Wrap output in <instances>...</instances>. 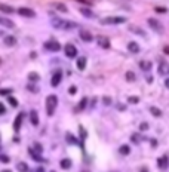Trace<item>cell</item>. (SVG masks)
<instances>
[{
  "mask_svg": "<svg viewBox=\"0 0 169 172\" xmlns=\"http://www.w3.org/2000/svg\"><path fill=\"white\" fill-rule=\"evenodd\" d=\"M52 25H53L55 28H65V30H70V28L77 27L76 22L64 21V19H61V18H52Z\"/></svg>",
  "mask_w": 169,
  "mask_h": 172,
  "instance_id": "6da1fadb",
  "label": "cell"
},
{
  "mask_svg": "<svg viewBox=\"0 0 169 172\" xmlns=\"http://www.w3.org/2000/svg\"><path fill=\"white\" fill-rule=\"evenodd\" d=\"M57 105H58V97L52 93V95H49L46 98V110H48V114L49 116H52L53 113H55Z\"/></svg>",
  "mask_w": 169,
  "mask_h": 172,
  "instance_id": "7a4b0ae2",
  "label": "cell"
},
{
  "mask_svg": "<svg viewBox=\"0 0 169 172\" xmlns=\"http://www.w3.org/2000/svg\"><path fill=\"white\" fill-rule=\"evenodd\" d=\"M125 21H126V19H125L123 18V16H108V18H102L100 22L101 24H105V25H108V24H123Z\"/></svg>",
  "mask_w": 169,
  "mask_h": 172,
  "instance_id": "3957f363",
  "label": "cell"
},
{
  "mask_svg": "<svg viewBox=\"0 0 169 172\" xmlns=\"http://www.w3.org/2000/svg\"><path fill=\"white\" fill-rule=\"evenodd\" d=\"M43 48L46 50H49V52H58V50L61 49V45L57 40H49V42H46L43 45Z\"/></svg>",
  "mask_w": 169,
  "mask_h": 172,
  "instance_id": "277c9868",
  "label": "cell"
},
{
  "mask_svg": "<svg viewBox=\"0 0 169 172\" xmlns=\"http://www.w3.org/2000/svg\"><path fill=\"white\" fill-rule=\"evenodd\" d=\"M148 25L151 28H153L154 31H157V33H163V27H162V24H160L157 19H154V18H148Z\"/></svg>",
  "mask_w": 169,
  "mask_h": 172,
  "instance_id": "5b68a950",
  "label": "cell"
},
{
  "mask_svg": "<svg viewBox=\"0 0 169 172\" xmlns=\"http://www.w3.org/2000/svg\"><path fill=\"white\" fill-rule=\"evenodd\" d=\"M64 50H65V55H67L68 58H74V56H77V49H76L74 45H71V43H67L65 48H64Z\"/></svg>",
  "mask_w": 169,
  "mask_h": 172,
  "instance_id": "8992f818",
  "label": "cell"
},
{
  "mask_svg": "<svg viewBox=\"0 0 169 172\" xmlns=\"http://www.w3.org/2000/svg\"><path fill=\"white\" fill-rule=\"evenodd\" d=\"M61 79H62V73H61V71L53 73L52 79H50V85H52V88H57V86L61 83Z\"/></svg>",
  "mask_w": 169,
  "mask_h": 172,
  "instance_id": "52a82bcc",
  "label": "cell"
},
{
  "mask_svg": "<svg viewBox=\"0 0 169 172\" xmlns=\"http://www.w3.org/2000/svg\"><path fill=\"white\" fill-rule=\"evenodd\" d=\"M79 36H80V39H82L83 42H92V40H94L92 33H89L88 30H80Z\"/></svg>",
  "mask_w": 169,
  "mask_h": 172,
  "instance_id": "ba28073f",
  "label": "cell"
},
{
  "mask_svg": "<svg viewBox=\"0 0 169 172\" xmlns=\"http://www.w3.org/2000/svg\"><path fill=\"white\" fill-rule=\"evenodd\" d=\"M18 13L22 15V16H27V18H31V16L36 15V12L33 9H28V7H20V9H18Z\"/></svg>",
  "mask_w": 169,
  "mask_h": 172,
  "instance_id": "9c48e42d",
  "label": "cell"
},
{
  "mask_svg": "<svg viewBox=\"0 0 169 172\" xmlns=\"http://www.w3.org/2000/svg\"><path fill=\"white\" fill-rule=\"evenodd\" d=\"M159 74H162V76H168L169 74V62L162 61L159 64Z\"/></svg>",
  "mask_w": 169,
  "mask_h": 172,
  "instance_id": "30bf717a",
  "label": "cell"
},
{
  "mask_svg": "<svg viewBox=\"0 0 169 172\" xmlns=\"http://www.w3.org/2000/svg\"><path fill=\"white\" fill-rule=\"evenodd\" d=\"M157 166H159L160 169H166V168L169 166V159H168L166 156L159 157V159H157Z\"/></svg>",
  "mask_w": 169,
  "mask_h": 172,
  "instance_id": "8fae6325",
  "label": "cell"
},
{
  "mask_svg": "<svg viewBox=\"0 0 169 172\" xmlns=\"http://www.w3.org/2000/svg\"><path fill=\"white\" fill-rule=\"evenodd\" d=\"M22 119H24V113H20L16 117H15V123H13V131L18 132L21 128V123H22Z\"/></svg>",
  "mask_w": 169,
  "mask_h": 172,
  "instance_id": "7c38bea8",
  "label": "cell"
},
{
  "mask_svg": "<svg viewBox=\"0 0 169 172\" xmlns=\"http://www.w3.org/2000/svg\"><path fill=\"white\" fill-rule=\"evenodd\" d=\"M98 40V45H100L101 48H104V49H108L110 48V40L107 39V37H102V36H100L96 39Z\"/></svg>",
  "mask_w": 169,
  "mask_h": 172,
  "instance_id": "4fadbf2b",
  "label": "cell"
},
{
  "mask_svg": "<svg viewBox=\"0 0 169 172\" xmlns=\"http://www.w3.org/2000/svg\"><path fill=\"white\" fill-rule=\"evenodd\" d=\"M30 122L33 126H37L39 125V114H37V111L36 110H31V113H30Z\"/></svg>",
  "mask_w": 169,
  "mask_h": 172,
  "instance_id": "5bb4252c",
  "label": "cell"
},
{
  "mask_svg": "<svg viewBox=\"0 0 169 172\" xmlns=\"http://www.w3.org/2000/svg\"><path fill=\"white\" fill-rule=\"evenodd\" d=\"M128 50H131L132 54H138L139 52V45L137 42H129L128 43Z\"/></svg>",
  "mask_w": 169,
  "mask_h": 172,
  "instance_id": "9a60e30c",
  "label": "cell"
},
{
  "mask_svg": "<svg viewBox=\"0 0 169 172\" xmlns=\"http://www.w3.org/2000/svg\"><path fill=\"white\" fill-rule=\"evenodd\" d=\"M28 153H30V156H31V157H33V159H34L36 162H44V159H43V157L40 156V153H37V151H34V150H33L31 147L28 148Z\"/></svg>",
  "mask_w": 169,
  "mask_h": 172,
  "instance_id": "2e32d148",
  "label": "cell"
},
{
  "mask_svg": "<svg viewBox=\"0 0 169 172\" xmlns=\"http://www.w3.org/2000/svg\"><path fill=\"white\" fill-rule=\"evenodd\" d=\"M0 11L5 12V13H13V7L9 6V5H5V3H0Z\"/></svg>",
  "mask_w": 169,
  "mask_h": 172,
  "instance_id": "e0dca14e",
  "label": "cell"
},
{
  "mask_svg": "<svg viewBox=\"0 0 169 172\" xmlns=\"http://www.w3.org/2000/svg\"><path fill=\"white\" fill-rule=\"evenodd\" d=\"M0 24L7 28H15V22H12L11 19H6V18H0Z\"/></svg>",
  "mask_w": 169,
  "mask_h": 172,
  "instance_id": "ac0fdd59",
  "label": "cell"
},
{
  "mask_svg": "<svg viewBox=\"0 0 169 172\" xmlns=\"http://www.w3.org/2000/svg\"><path fill=\"white\" fill-rule=\"evenodd\" d=\"M76 65H77L79 70H85V67H86V58H85V56H80V58L77 59Z\"/></svg>",
  "mask_w": 169,
  "mask_h": 172,
  "instance_id": "d6986e66",
  "label": "cell"
},
{
  "mask_svg": "<svg viewBox=\"0 0 169 172\" xmlns=\"http://www.w3.org/2000/svg\"><path fill=\"white\" fill-rule=\"evenodd\" d=\"M65 140H67V142H70V144H73V145H77V144H80V145H82V142H79L76 138H74V136L73 135H71V134H67L65 135ZM82 147H83V145H82Z\"/></svg>",
  "mask_w": 169,
  "mask_h": 172,
  "instance_id": "ffe728a7",
  "label": "cell"
},
{
  "mask_svg": "<svg viewBox=\"0 0 169 172\" xmlns=\"http://www.w3.org/2000/svg\"><path fill=\"white\" fill-rule=\"evenodd\" d=\"M53 7H55L57 11H59V12H67L68 9H67V6L65 5H62V3H59V2H57V3H53Z\"/></svg>",
  "mask_w": 169,
  "mask_h": 172,
  "instance_id": "44dd1931",
  "label": "cell"
},
{
  "mask_svg": "<svg viewBox=\"0 0 169 172\" xmlns=\"http://www.w3.org/2000/svg\"><path fill=\"white\" fill-rule=\"evenodd\" d=\"M139 68H141V70H144V71H148L151 68V62L150 61H141L139 62Z\"/></svg>",
  "mask_w": 169,
  "mask_h": 172,
  "instance_id": "7402d4cb",
  "label": "cell"
},
{
  "mask_svg": "<svg viewBox=\"0 0 169 172\" xmlns=\"http://www.w3.org/2000/svg\"><path fill=\"white\" fill-rule=\"evenodd\" d=\"M16 43V39L13 37V36H7V37H5V45H7V46H13Z\"/></svg>",
  "mask_w": 169,
  "mask_h": 172,
  "instance_id": "603a6c76",
  "label": "cell"
},
{
  "mask_svg": "<svg viewBox=\"0 0 169 172\" xmlns=\"http://www.w3.org/2000/svg\"><path fill=\"white\" fill-rule=\"evenodd\" d=\"M61 168L62 169H70L71 168V160L70 159H62L61 160Z\"/></svg>",
  "mask_w": 169,
  "mask_h": 172,
  "instance_id": "cb8c5ba5",
  "label": "cell"
},
{
  "mask_svg": "<svg viewBox=\"0 0 169 172\" xmlns=\"http://www.w3.org/2000/svg\"><path fill=\"white\" fill-rule=\"evenodd\" d=\"M80 13H83L86 18H92V16H94V12L89 11V9H86V7H80Z\"/></svg>",
  "mask_w": 169,
  "mask_h": 172,
  "instance_id": "d4e9b609",
  "label": "cell"
},
{
  "mask_svg": "<svg viewBox=\"0 0 169 172\" xmlns=\"http://www.w3.org/2000/svg\"><path fill=\"white\" fill-rule=\"evenodd\" d=\"M16 168H18V171H20V172H27V171H28V166H27L25 162H20L16 165Z\"/></svg>",
  "mask_w": 169,
  "mask_h": 172,
  "instance_id": "484cf974",
  "label": "cell"
},
{
  "mask_svg": "<svg viewBox=\"0 0 169 172\" xmlns=\"http://www.w3.org/2000/svg\"><path fill=\"white\" fill-rule=\"evenodd\" d=\"M86 102H88V98H82V101L79 102V105L76 107V110H77V111H82V110H85V107H86Z\"/></svg>",
  "mask_w": 169,
  "mask_h": 172,
  "instance_id": "4316f807",
  "label": "cell"
},
{
  "mask_svg": "<svg viewBox=\"0 0 169 172\" xmlns=\"http://www.w3.org/2000/svg\"><path fill=\"white\" fill-rule=\"evenodd\" d=\"M150 113L153 114V116H156V117H160V116H162V111H160L157 107H150Z\"/></svg>",
  "mask_w": 169,
  "mask_h": 172,
  "instance_id": "83f0119b",
  "label": "cell"
},
{
  "mask_svg": "<svg viewBox=\"0 0 169 172\" xmlns=\"http://www.w3.org/2000/svg\"><path fill=\"white\" fill-rule=\"evenodd\" d=\"M119 151H120V154H125V156H126V154L131 153V148H129V145H122L119 148Z\"/></svg>",
  "mask_w": 169,
  "mask_h": 172,
  "instance_id": "f1b7e54d",
  "label": "cell"
},
{
  "mask_svg": "<svg viewBox=\"0 0 169 172\" xmlns=\"http://www.w3.org/2000/svg\"><path fill=\"white\" fill-rule=\"evenodd\" d=\"M135 79H137L135 73H132V71H128V73H126V80H128V82H135Z\"/></svg>",
  "mask_w": 169,
  "mask_h": 172,
  "instance_id": "f546056e",
  "label": "cell"
},
{
  "mask_svg": "<svg viewBox=\"0 0 169 172\" xmlns=\"http://www.w3.org/2000/svg\"><path fill=\"white\" fill-rule=\"evenodd\" d=\"M31 148H33L34 151H37V153H42V151H43V147H42V145H40L39 142H34Z\"/></svg>",
  "mask_w": 169,
  "mask_h": 172,
  "instance_id": "4dcf8cb0",
  "label": "cell"
},
{
  "mask_svg": "<svg viewBox=\"0 0 169 172\" xmlns=\"http://www.w3.org/2000/svg\"><path fill=\"white\" fill-rule=\"evenodd\" d=\"M7 101H9V104H11L12 107H18V101H16L13 97H9V95H7Z\"/></svg>",
  "mask_w": 169,
  "mask_h": 172,
  "instance_id": "1f68e13d",
  "label": "cell"
},
{
  "mask_svg": "<svg viewBox=\"0 0 169 172\" xmlns=\"http://www.w3.org/2000/svg\"><path fill=\"white\" fill-rule=\"evenodd\" d=\"M28 79H30V80H33V82H37V80L40 79V77H39V74H37V73H30V74H28Z\"/></svg>",
  "mask_w": 169,
  "mask_h": 172,
  "instance_id": "d6a6232c",
  "label": "cell"
},
{
  "mask_svg": "<svg viewBox=\"0 0 169 172\" xmlns=\"http://www.w3.org/2000/svg\"><path fill=\"white\" fill-rule=\"evenodd\" d=\"M128 102H131V104H138L139 98H138V97H129V98H128Z\"/></svg>",
  "mask_w": 169,
  "mask_h": 172,
  "instance_id": "836d02e7",
  "label": "cell"
},
{
  "mask_svg": "<svg viewBox=\"0 0 169 172\" xmlns=\"http://www.w3.org/2000/svg\"><path fill=\"white\" fill-rule=\"evenodd\" d=\"M131 31L137 33V34H141V36H145V33H144V31H142V30H139V28H135V27H133V25L131 27Z\"/></svg>",
  "mask_w": 169,
  "mask_h": 172,
  "instance_id": "e575fe53",
  "label": "cell"
},
{
  "mask_svg": "<svg viewBox=\"0 0 169 172\" xmlns=\"http://www.w3.org/2000/svg\"><path fill=\"white\" fill-rule=\"evenodd\" d=\"M27 89L31 91V92H39V88H37V86H34V85H28V86H27Z\"/></svg>",
  "mask_w": 169,
  "mask_h": 172,
  "instance_id": "d590c367",
  "label": "cell"
},
{
  "mask_svg": "<svg viewBox=\"0 0 169 172\" xmlns=\"http://www.w3.org/2000/svg\"><path fill=\"white\" fill-rule=\"evenodd\" d=\"M132 141H133V142H137V144H138V142L141 141V136H139L138 134H133V135H132Z\"/></svg>",
  "mask_w": 169,
  "mask_h": 172,
  "instance_id": "8d00e7d4",
  "label": "cell"
},
{
  "mask_svg": "<svg viewBox=\"0 0 169 172\" xmlns=\"http://www.w3.org/2000/svg\"><path fill=\"white\" fill-rule=\"evenodd\" d=\"M9 160H11V159H9L7 156H5V154L0 156V162H2V163H9Z\"/></svg>",
  "mask_w": 169,
  "mask_h": 172,
  "instance_id": "74e56055",
  "label": "cell"
},
{
  "mask_svg": "<svg viewBox=\"0 0 169 172\" xmlns=\"http://www.w3.org/2000/svg\"><path fill=\"white\" fill-rule=\"evenodd\" d=\"M11 89H0V95H11Z\"/></svg>",
  "mask_w": 169,
  "mask_h": 172,
  "instance_id": "f35d334b",
  "label": "cell"
},
{
  "mask_svg": "<svg viewBox=\"0 0 169 172\" xmlns=\"http://www.w3.org/2000/svg\"><path fill=\"white\" fill-rule=\"evenodd\" d=\"M102 102H104L105 105H110V104H111V99H110V97H104Z\"/></svg>",
  "mask_w": 169,
  "mask_h": 172,
  "instance_id": "ab89813d",
  "label": "cell"
},
{
  "mask_svg": "<svg viewBox=\"0 0 169 172\" xmlns=\"http://www.w3.org/2000/svg\"><path fill=\"white\" fill-rule=\"evenodd\" d=\"M6 113V108H5V104L0 102V114H5Z\"/></svg>",
  "mask_w": 169,
  "mask_h": 172,
  "instance_id": "60d3db41",
  "label": "cell"
},
{
  "mask_svg": "<svg viewBox=\"0 0 169 172\" xmlns=\"http://www.w3.org/2000/svg\"><path fill=\"white\" fill-rule=\"evenodd\" d=\"M139 129H141V131H145V129H148V125H147V123H141Z\"/></svg>",
  "mask_w": 169,
  "mask_h": 172,
  "instance_id": "b9f144b4",
  "label": "cell"
},
{
  "mask_svg": "<svg viewBox=\"0 0 169 172\" xmlns=\"http://www.w3.org/2000/svg\"><path fill=\"white\" fill-rule=\"evenodd\" d=\"M76 91H77V89H76V86H71V88H70V91H68V92L71 93V95H74V93H76Z\"/></svg>",
  "mask_w": 169,
  "mask_h": 172,
  "instance_id": "7bdbcfd3",
  "label": "cell"
},
{
  "mask_svg": "<svg viewBox=\"0 0 169 172\" xmlns=\"http://www.w3.org/2000/svg\"><path fill=\"white\" fill-rule=\"evenodd\" d=\"M163 52L169 55V46H165V48H163Z\"/></svg>",
  "mask_w": 169,
  "mask_h": 172,
  "instance_id": "ee69618b",
  "label": "cell"
},
{
  "mask_svg": "<svg viewBox=\"0 0 169 172\" xmlns=\"http://www.w3.org/2000/svg\"><path fill=\"white\" fill-rule=\"evenodd\" d=\"M156 11H157V12H165L166 9H163V7H157V9H156Z\"/></svg>",
  "mask_w": 169,
  "mask_h": 172,
  "instance_id": "f6af8a7d",
  "label": "cell"
},
{
  "mask_svg": "<svg viewBox=\"0 0 169 172\" xmlns=\"http://www.w3.org/2000/svg\"><path fill=\"white\" fill-rule=\"evenodd\" d=\"M165 86H166V88L169 89V79H166V82H165Z\"/></svg>",
  "mask_w": 169,
  "mask_h": 172,
  "instance_id": "bcb514c9",
  "label": "cell"
},
{
  "mask_svg": "<svg viewBox=\"0 0 169 172\" xmlns=\"http://www.w3.org/2000/svg\"><path fill=\"white\" fill-rule=\"evenodd\" d=\"M36 172H44V169L43 168H37V169H36Z\"/></svg>",
  "mask_w": 169,
  "mask_h": 172,
  "instance_id": "7dc6e473",
  "label": "cell"
},
{
  "mask_svg": "<svg viewBox=\"0 0 169 172\" xmlns=\"http://www.w3.org/2000/svg\"><path fill=\"white\" fill-rule=\"evenodd\" d=\"M151 144H153V147H156V144H157V141H156V140H151Z\"/></svg>",
  "mask_w": 169,
  "mask_h": 172,
  "instance_id": "c3c4849f",
  "label": "cell"
},
{
  "mask_svg": "<svg viewBox=\"0 0 169 172\" xmlns=\"http://www.w3.org/2000/svg\"><path fill=\"white\" fill-rule=\"evenodd\" d=\"M141 172H148V169H147V168H142V169H141Z\"/></svg>",
  "mask_w": 169,
  "mask_h": 172,
  "instance_id": "681fc988",
  "label": "cell"
},
{
  "mask_svg": "<svg viewBox=\"0 0 169 172\" xmlns=\"http://www.w3.org/2000/svg\"><path fill=\"white\" fill-rule=\"evenodd\" d=\"M2 172H12V171H11V169H3Z\"/></svg>",
  "mask_w": 169,
  "mask_h": 172,
  "instance_id": "f907efd6",
  "label": "cell"
},
{
  "mask_svg": "<svg viewBox=\"0 0 169 172\" xmlns=\"http://www.w3.org/2000/svg\"><path fill=\"white\" fill-rule=\"evenodd\" d=\"M0 64H2V59H0Z\"/></svg>",
  "mask_w": 169,
  "mask_h": 172,
  "instance_id": "816d5d0a",
  "label": "cell"
}]
</instances>
